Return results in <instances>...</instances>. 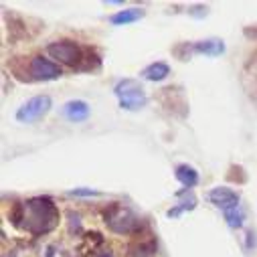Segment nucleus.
<instances>
[{
  "mask_svg": "<svg viewBox=\"0 0 257 257\" xmlns=\"http://www.w3.org/2000/svg\"><path fill=\"white\" fill-rule=\"evenodd\" d=\"M49 109H51V97L49 95H35V97H31L29 101H25L17 109V119L21 123H35Z\"/></svg>",
  "mask_w": 257,
  "mask_h": 257,
  "instance_id": "nucleus-5",
  "label": "nucleus"
},
{
  "mask_svg": "<svg viewBox=\"0 0 257 257\" xmlns=\"http://www.w3.org/2000/svg\"><path fill=\"white\" fill-rule=\"evenodd\" d=\"M71 195L73 197H99V192L89 190V188H75V190H71Z\"/></svg>",
  "mask_w": 257,
  "mask_h": 257,
  "instance_id": "nucleus-15",
  "label": "nucleus"
},
{
  "mask_svg": "<svg viewBox=\"0 0 257 257\" xmlns=\"http://www.w3.org/2000/svg\"><path fill=\"white\" fill-rule=\"evenodd\" d=\"M31 77L35 81H53L57 77H61V67L57 65L55 61H49L41 55L31 59Z\"/></svg>",
  "mask_w": 257,
  "mask_h": 257,
  "instance_id": "nucleus-6",
  "label": "nucleus"
},
{
  "mask_svg": "<svg viewBox=\"0 0 257 257\" xmlns=\"http://www.w3.org/2000/svg\"><path fill=\"white\" fill-rule=\"evenodd\" d=\"M61 113L65 119H69L73 123H79V121H85L91 115V109L83 99H71L61 107Z\"/></svg>",
  "mask_w": 257,
  "mask_h": 257,
  "instance_id": "nucleus-8",
  "label": "nucleus"
},
{
  "mask_svg": "<svg viewBox=\"0 0 257 257\" xmlns=\"http://www.w3.org/2000/svg\"><path fill=\"white\" fill-rule=\"evenodd\" d=\"M168 75H170V67L166 65L164 61H156V63H152V65H148L142 71V77L148 79V81H164Z\"/></svg>",
  "mask_w": 257,
  "mask_h": 257,
  "instance_id": "nucleus-11",
  "label": "nucleus"
},
{
  "mask_svg": "<svg viewBox=\"0 0 257 257\" xmlns=\"http://www.w3.org/2000/svg\"><path fill=\"white\" fill-rule=\"evenodd\" d=\"M207 201L213 203L215 207H219L223 213L233 211V209L239 207V195L233 188H229V186H215V188H211L207 192Z\"/></svg>",
  "mask_w": 257,
  "mask_h": 257,
  "instance_id": "nucleus-7",
  "label": "nucleus"
},
{
  "mask_svg": "<svg viewBox=\"0 0 257 257\" xmlns=\"http://www.w3.org/2000/svg\"><path fill=\"white\" fill-rule=\"evenodd\" d=\"M132 257H156V241H144L132 247Z\"/></svg>",
  "mask_w": 257,
  "mask_h": 257,
  "instance_id": "nucleus-13",
  "label": "nucleus"
},
{
  "mask_svg": "<svg viewBox=\"0 0 257 257\" xmlns=\"http://www.w3.org/2000/svg\"><path fill=\"white\" fill-rule=\"evenodd\" d=\"M103 219H105V225L113 233H119V235H132L142 229V221L138 219V215L130 207L119 205V203L109 205L103 211Z\"/></svg>",
  "mask_w": 257,
  "mask_h": 257,
  "instance_id": "nucleus-2",
  "label": "nucleus"
},
{
  "mask_svg": "<svg viewBox=\"0 0 257 257\" xmlns=\"http://www.w3.org/2000/svg\"><path fill=\"white\" fill-rule=\"evenodd\" d=\"M225 219H227L229 227H233V229H237V227H241V225H243V213H241V209H239V207H237V209H233V211H227V213H225Z\"/></svg>",
  "mask_w": 257,
  "mask_h": 257,
  "instance_id": "nucleus-14",
  "label": "nucleus"
},
{
  "mask_svg": "<svg viewBox=\"0 0 257 257\" xmlns=\"http://www.w3.org/2000/svg\"><path fill=\"white\" fill-rule=\"evenodd\" d=\"M188 49L192 53H199V55H209V57H219L225 53V43L221 39H207V41H197L188 45Z\"/></svg>",
  "mask_w": 257,
  "mask_h": 257,
  "instance_id": "nucleus-9",
  "label": "nucleus"
},
{
  "mask_svg": "<svg viewBox=\"0 0 257 257\" xmlns=\"http://www.w3.org/2000/svg\"><path fill=\"white\" fill-rule=\"evenodd\" d=\"M140 19H144V11H142V9H125V11H119V13L111 15V17H109V23L119 27V25L136 23V21H140Z\"/></svg>",
  "mask_w": 257,
  "mask_h": 257,
  "instance_id": "nucleus-12",
  "label": "nucleus"
},
{
  "mask_svg": "<svg viewBox=\"0 0 257 257\" xmlns=\"http://www.w3.org/2000/svg\"><path fill=\"white\" fill-rule=\"evenodd\" d=\"M174 174H176L178 182L182 186H186V188H192V186L199 184V172H197V168H192L188 164H178L176 170H174Z\"/></svg>",
  "mask_w": 257,
  "mask_h": 257,
  "instance_id": "nucleus-10",
  "label": "nucleus"
},
{
  "mask_svg": "<svg viewBox=\"0 0 257 257\" xmlns=\"http://www.w3.org/2000/svg\"><path fill=\"white\" fill-rule=\"evenodd\" d=\"M47 53L63 63V65H69V67H83V61L87 59V51L75 43V41H67V39H63V41H55L47 47Z\"/></svg>",
  "mask_w": 257,
  "mask_h": 257,
  "instance_id": "nucleus-3",
  "label": "nucleus"
},
{
  "mask_svg": "<svg viewBox=\"0 0 257 257\" xmlns=\"http://www.w3.org/2000/svg\"><path fill=\"white\" fill-rule=\"evenodd\" d=\"M9 217L17 227L27 229L31 235H47L59 223V209L49 197H35L11 209Z\"/></svg>",
  "mask_w": 257,
  "mask_h": 257,
  "instance_id": "nucleus-1",
  "label": "nucleus"
},
{
  "mask_svg": "<svg viewBox=\"0 0 257 257\" xmlns=\"http://www.w3.org/2000/svg\"><path fill=\"white\" fill-rule=\"evenodd\" d=\"M113 93H115L121 109L138 111V109H142L146 105L144 89H142V85L136 79H121L119 83H115Z\"/></svg>",
  "mask_w": 257,
  "mask_h": 257,
  "instance_id": "nucleus-4",
  "label": "nucleus"
}]
</instances>
